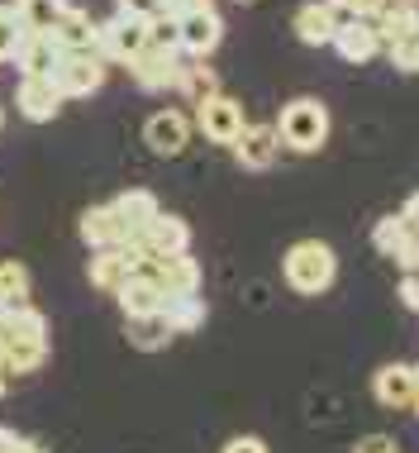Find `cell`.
<instances>
[{
	"label": "cell",
	"instance_id": "cell-1",
	"mask_svg": "<svg viewBox=\"0 0 419 453\" xmlns=\"http://www.w3.org/2000/svg\"><path fill=\"white\" fill-rule=\"evenodd\" d=\"M281 277H286V287L301 291V296H324L339 277V258L324 239H301V243H291L286 258H281Z\"/></svg>",
	"mask_w": 419,
	"mask_h": 453
},
{
	"label": "cell",
	"instance_id": "cell-2",
	"mask_svg": "<svg viewBox=\"0 0 419 453\" xmlns=\"http://www.w3.org/2000/svg\"><path fill=\"white\" fill-rule=\"evenodd\" d=\"M272 129H277L281 149L319 153V149H324V139H329V110H324V101H315V96H295V101L281 105V115H277Z\"/></svg>",
	"mask_w": 419,
	"mask_h": 453
},
{
	"label": "cell",
	"instance_id": "cell-3",
	"mask_svg": "<svg viewBox=\"0 0 419 453\" xmlns=\"http://www.w3.org/2000/svg\"><path fill=\"white\" fill-rule=\"evenodd\" d=\"M129 253H133V258H177V253H191V229H187V219L157 211L153 225L133 234Z\"/></svg>",
	"mask_w": 419,
	"mask_h": 453
},
{
	"label": "cell",
	"instance_id": "cell-4",
	"mask_svg": "<svg viewBox=\"0 0 419 453\" xmlns=\"http://www.w3.org/2000/svg\"><path fill=\"white\" fill-rule=\"evenodd\" d=\"M187 63L191 58L181 53V48H143L129 63V72H133V81H139V91H177V77Z\"/></svg>",
	"mask_w": 419,
	"mask_h": 453
},
{
	"label": "cell",
	"instance_id": "cell-5",
	"mask_svg": "<svg viewBox=\"0 0 419 453\" xmlns=\"http://www.w3.org/2000/svg\"><path fill=\"white\" fill-rule=\"evenodd\" d=\"M243 125H248V119H243V105L225 91L195 105V129H201L210 143H219V149H229V143L243 134Z\"/></svg>",
	"mask_w": 419,
	"mask_h": 453
},
{
	"label": "cell",
	"instance_id": "cell-6",
	"mask_svg": "<svg viewBox=\"0 0 419 453\" xmlns=\"http://www.w3.org/2000/svg\"><path fill=\"white\" fill-rule=\"evenodd\" d=\"M143 48H148V19L115 15V19L101 24V58H105V67H110V63L129 67L133 58L143 53Z\"/></svg>",
	"mask_w": 419,
	"mask_h": 453
},
{
	"label": "cell",
	"instance_id": "cell-7",
	"mask_svg": "<svg viewBox=\"0 0 419 453\" xmlns=\"http://www.w3.org/2000/svg\"><path fill=\"white\" fill-rule=\"evenodd\" d=\"M177 24H181V53L187 58H210L219 48V39H225V19H219L215 5H195Z\"/></svg>",
	"mask_w": 419,
	"mask_h": 453
},
{
	"label": "cell",
	"instance_id": "cell-8",
	"mask_svg": "<svg viewBox=\"0 0 419 453\" xmlns=\"http://www.w3.org/2000/svg\"><path fill=\"white\" fill-rule=\"evenodd\" d=\"M53 87L63 91V101H81V96H95L105 87V63L101 58H77L63 53V63L53 72Z\"/></svg>",
	"mask_w": 419,
	"mask_h": 453
},
{
	"label": "cell",
	"instance_id": "cell-9",
	"mask_svg": "<svg viewBox=\"0 0 419 453\" xmlns=\"http://www.w3.org/2000/svg\"><path fill=\"white\" fill-rule=\"evenodd\" d=\"M143 143H148L157 157L187 153V143H191V119H187V110H157V115H148Z\"/></svg>",
	"mask_w": 419,
	"mask_h": 453
},
{
	"label": "cell",
	"instance_id": "cell-10",
	"mask_svg": "<svg viewBox=\"0 0 419 453\" xmlns=\"http://www.w3.org/2000/svg\"><path fill=\"white\" fill-rule=\"evenodd\" d=\"M10 63L19 67V77H43L53 81L57 63H63V48H57L53 34H24L15 43V53H10Z\"/></svg>",
	"mask_w": 419,
	"mask_h": 453
},
{
	"label": "cell",
	"instance_id": "cell-11",
	"mask_svg": "<svg viewBox=\"0 0 419 453\" xmlns=\"http://www.w3.org/2000/svg\"><path fill=\"white\" fill-rule=\"evenodd\" d=\"M229 149H233V163H239V167H248V173H267V167L277 163V153H281V139H277L272 125H243V134L229 143Z\"/></svg>",
	"mask_w": 419,
	"mask_h": 453
},
{
	"label": "cell",
	"instance_id": "cell-12",
	"mask_svg": "<svg viewBox=\"0 0 419 453\" xmlns=\"http://www.w3.org/2000/svg\"><path fill=\"white\" fill-rule=\"evenodd\" d=\"M81 239L91 253H105V249H129V229L125 219H119L110 205H91V211H81Z\"/></svg>",
	"mask_w": 419,
	"mask_h": 453
},
{
	"label": "cell",
	"instance_id": "cell-13",
	"mask_svg": "<svg viewBox=\"0 0 419 453\" xmlns=\"http://www.w3.org/2000/svg\"><path fill=\"white\" fill-rule=\"evenodd\" d=\"M53 39L63 53H77V58H101V24H95L86 10H67L63 19H57ZM105 63V58H101Z\"/></svg>",
	"mask_w": 419,
	"mask_h": 453
},
{
	"label": "cell",
	"instance_id": "cell-14",
	"mask_svg": "<svg viewBox=\"0 0 419 453\" xmlns=\"http://www.w3.org/2000/svg\"><path fill=\"white\" fill-rule=\"evenodd\" d=\"M334 53L343 58V63H372V58H381V34H377V24L372 19H348V24H339L334 29Z\"/></svg>",
	"mask_w": 419,
	"mask_h": 453
},
{
	"label": "cell",
	"instance_id": "cell-15",
	"mask_svg": "<svg viewBox=\"0 0 419 453\" xmlns=\"http://www.w3.org/2000/svg\"><path fill=\"white\" fill-rule=\"evenodd\" d=\"M415 363H386L372 372V396L381 401L386 411H410V396H415Z\"/></svg>",
	"mask_w": 419,
	"mask_h": 453
},
{
	"label": "cell",
	"instance_id": "cell-16",
	"mask_svg": "<svg viewBox=\"0 0 419 453\" xmlns=\"http://www.w3.org/2000/svg\"><path fill=\"white\" fill-rule=\"evenodd\" d=\"M15 105H19L24 119H34V125H48V119H57V110H63V91H57L53 81H43V77H19Z\"/></svg>",
	"mask_w": 419,
	"mask_h": 453
},
{
	"label": "cell",
	"instance_id": "cell-17",
	"mask_svg": "<svg viewBox=\"0 0 419 453\" xmlns=\"http://www.w3.org/2000/svg\"><path fill=\"white\" fill-rule=\"evenodd\" d=\"M125 339L143 353H157L177 339V329H171L167 311H148V315H125Z\"/></svg>",
	"mask_w": 419,
	"mask_h": 453
},
{
	"label": "cell",
	"instance_id": "cell-18",
	"mask_svg": "<svg viewBox=\"0 0 419 453\" xmlns=\"http://www.w3.org/2000/svg\"><path fill=\"white\" fill-rule=\"evenodd\" d=\"M291 29H295V39H301V43L324 48V43H334L339 19H334V10H329V0H310V5H301V10H295Z\"/></svg>",
	"mask_w": 419,
	"mask_h": 453
},
{
	"label": "cell",
	"instance_id": "cell-19",
	"mask_svg": "<svg viewBox=\"0 0 419 453\" xmlns=\"http://www.w3.org/2000/svg\"><path fill=\"white\" fill-rule=\"evenodd\" d=\"M110 211H115L119 219H125V229H129V243H133V234L153 225L163 205H157V196H153V191H143V187H129V191H119L115 201H110Z\"/></svg>",
	"mask_w": 419,
	"mask_h": 453
},
{
	"label": "cell",
	"instance_id": "cell-20",
	"mask_svg": "<svg viewBox=\"0 0 419 453\" xmlns=\"http://www.w3.org/2000/svg\"><path fill=\"white\" fill-rule=\"evenodd\" d=\"M0 363H5V372H39L48 363V339H34V334H5V344H0Z\"/></svg>",
	"mask_w": 419,
	"mask_h": 453
},
{
	"label": "cell",
	"instance_id": "cell-21",
	"mask_svg": "<svg viewBox=\"0 0 419 453\" xmlns=\"http://www.w3.org/2000/svg\"><path fill=\"white\" fill-rule=\"evenodd\" d=\"M129 267H133V253H129V249H105V253H95V258H91V287L115 296V291L129 281Z\"/></svg>",
	"mask_w": 419,
	"mask_h": 453
},
{
	"label": "cell",
	"instance_id": "cell-22",
	"mask_svg": "<svg viewBox=\"0 0 419 453\" xmlns=\"http://www.w3.org/2000/svg\"><path fill=\"white\" fill-rule=\"evenodd\" d=\"M10 5H15L24 34H53L57 19L72 10V0H10Z\"/></svg>",
	"mask_w": 419,
	"mask_h": 453
},
{
	"label": "cell",
	"instance_id": "cell-23",
	"mask_svg": "<svg viewBox=\"0 0 419 453\" xmlns=\"http://www.w3.org/2000/svg\"><path fill=\"white\" fill-rule=\"evenodd\" d=\"M115 301H119V311L125 315H148V311H167V296L153 287L148 277H139V273H129V281L115 291Z\"/></svg>",
	"mask_w": 419,
	"mask_h": 453
},
{
	"label": "cell",
	"instance_id": "cell-24",
	"mask_svg": "<svg viewBox=\"0 0 419 453\" xmlns=\"http://www.w3.org/2000/svg\"><path fill=\"white\" fill-rule=\"evenodd\" d=\"M177 91L187 96L191 105H201V101H210V96H219V77H215V67H210L205 58H191V63L181 67V77H177Z\"/></svg>",
	"mask_w": 419,
	"mask_h": 453
},
{
	"label": "cell",
	"instance_id": "cell-25",
	"mask_svg": "<svg viewBox=\"0 0 419 453\" xmlns=\"http://www.w3.org/2000/svg\"><path fill=\"white\" fill-rule=\"evenodd\" d=\"M0 305H29V267L19 258L0 263Z\"/></svg>",
	"mask_w": 419,
	"mask_h": 453
},
{
	"label": "cell",
	"instance_id": "cell-26",
	"mask_svg": "<svg viewBox=\"0 0 419 453\" xmlns=\"http://www.w3.org/2000/svg\"><path fill=\"white\" fill-rule=\"evenodd\" d=\"M405 239H410V225H405L400 215H381V219H377V229H372V243H377V253H386V258H396Z\"/></svg>",
	"mask_w": 419,
	"mask_h": 453
},
{
	"label": "cell",
	"instance_id": "cell-27",
	"mask_svg": "<svg viewBox=\"0 0 419 453\" xmlns=\"http://www.w3.org/2000/svg\"><path fill=\"white\" fill-rule=\"evenodd\" d=\"M205 315H210V311H205L201 296H181V301L167 305V320H171V329H177V334H191V329H201Z\"/></svg>",
	"mask_w": 419,
	"mask_h": 453
},
{
	"label": "cell",
	"instance_id": "cell-28",
	"mask_svg": "<svg viewBox=\"0 0 419 453\" xmlns=\"http://www.w3.org/2000/svg\"><path fill=\"white\" fill-rule=\"evenodd\" d=\"M148 48H181L177 15H153V19H148Z\"/></svg>",
	"mask_w": 419,
	"mask_h": 453
},
{
	"label": "cell",
	"instance_id": "cell-29",
	"mask_svg": "<svg viewBox=\"0 0 419 453\" xmlns=\"http://www.w3.org/2000/svg\"><path fill=\"white\" fill-rule=\"evenodd\" d=\"M19 39H24V24L15 15V5H0V63H10V53H15Z\"/></svg>",
	"mask_w": 419,
	"mask_h": 453
},
{
	"label": "cell",
	"instance_id": "cell-30",
	"mask_svg": "<svg viewBox=\"0 0 419 453\" xmlns=\"http://www.w3.org/2000/svg\"><path fill=\"white\" fill-rule=\"evenodd\" d=\"M119 15H133V19H153L163 15V0H115Z\"/></svg>",
	"mask_w": 419,
	"mask_h": 453
},
{
	"label": "cell",
	"instance_id": "cell-31",
	"mask_svg": "<svg viewBox=\"0 0 419 453\" xmlns=\"http://www.w3.org/2000/svg\"><path fill=\"white\" fill-rule=\"evenodd\" d=\"M353 453H400V444H396L391 434H362V439L353 444Z\"/></svg>",
	"mask_w": 419,
	"mask_h": 453
},
{
	"label": "cell",
	"instance_id": "cell-32",
	"mask_svg": "<svg viewBox=\"0 0 419 453\" xmlns=\"http://www.w3.org/2000/svg\"><path fill=\"white\" fill-rule=\"evenodd\" d=\"M396 296H400L405 311L419 315V273H405V277H400V291H396Z\"/></svg>",
	"mask_w": 419,
	"mask_h": 453
},
{
	"label": "cell",
	"instance_id": "cell-33",
	"mask_svg": "<svg viewBox=\"0 0 419 453\" xmlns=\"http://www.w3.org/2000/svg\"><path fill=\"white\" fill-rule=\"evenodd\" d=\"M219 453H267V444H263L257 434H233V439H229V444L219 449Z\"/></svg>",
	"mask_w": 419,
	"mask_h": 453
},
{
	"label": "cell",
	"instance_id": "cell-34",
	"mask_svg": "<svg viewBox=\"0 0 419 453\" xmlns=\"http://www.w3.org/2000/svg\"><path fill=\"white\" fill-rule=\"evenodd\" d=\"M400 219H405V225H410V234H419V191L410 196V201H405V211H400Z\"/></svg>",
	"mask_w": 419,
	"mask_h": 453
},
{
	"label": "cell",
	"instance_id": "cell-35",
	"mask_svg": "<svg viewBox=\"0 0 419 453\" xmlns=\"http://www.w3.org/2000/svg\"><path fill=\"white\" fill-rule=\"evenodd\" d=\"M24 444H29L24 434H15V430H0V453H19Z\"/></svg>",
	"mask_w": 419,
	"mask_h": 453
},
{
	"label": "cell",
	"instance_id": "cell-36",
	"mask_svg": "<svg viewBox=\"0 0 419 453\" xmlns=\"http://www.w3.org/2000/svg\"><path fill=\"white\" fill-rule=\"evenodd\" d=\"M195 5H205V0H163V15H187V10H195Z\"/></svg>",
	"mask_w": 419,
	"mask_h": 453
},
{
	"label": "cell",
	"instance_id": "cell-37",
	"mask_svg": "<svg viewBox=\"0 0 419 453\" xmlns=\"http://www.w3.org/2000/svg\"><path fill=\"white\" fill-rule=\"evenodd\" d=\"M5 387H10V372H5V363H0V396H5Z\"/></svg>",
	"mask_w": 419,
	"mask_h": 453
},
{
	"label": "cell",
	"instance_id": "cell-38",
	"mask_svg": "<svg viewBox=\"0 0 419 453\" xmlns=\"http://www.w3.org/2000/svg\"><path fill=\"white\" fill-rule=\"evenodd\" d=\"M410 72L419 77V39H415V58H410Z\"/></svg>",
	"mask_w": 419,
	"mask_h": 453
},
{
	"label": "cell",
	"instance_id": "cell-39",
	"mask_svg": "<svg viewBox=\"0 0 419 453\" xmlns=\"http://www.w3.org/2000/svg\"><path fill=\"white\" fill-rule=\"evenodd\" d=\"M0 344H5V305H0Z\"/></svg>",
	"mask_w": 419,
	"mask_h": 453
},
{
	"label": "cell",
	"instance_id": "cell-40",
	"mask_svg": "<svg viewBox=\"0 0 419 453\" xmlns=\"http://www.w3.org/2000/svg\"><path fill=\"white\" fill-rule=\"evenodd\" d=\"M410 411L419 415V387H415V396H410Z\"/></svg>",
	"mask_w": 419,
	"mask_h": 453
},
{
	"label": "cell",
	"instance_id": "cell-41",
	"mask_svg": "<svg viewBox=\"0 0 419 453\" xmlns=\"http://www.w3.org/2000/svg\"><path fill=\"white\" fill-rule=\"evenodd\" d=\"M19 453H43V449H39V444H24V449H19Z\"/></svg>",
	"mask_w": 419,
	"mask_h": 453
},
{
	"label": "cell",
	"instance_id": "cell-42",
	"mask_svg": "<svg viewBox=\"0 0 419 453\" xmlns=\"http://www.w3.org/2000/svg\"><path fill=\"white\" fill-rule=\"evenodd\" d=\"M415 382H419V363H415Z\"/></svg>",
	"mask_w": 419,
	"mask_h": 453
},
{
	"label": "cell",
	"instance_id": "cell-43",
	"mask_svg": "<svg viewBox=\"0 0 419 453\" xmlns=\"http://www.w3.org/2000/svg\"><path fill=\"white\" fill-rule=\"evenodd\" d=\"M239 5H253V0H239Z\"/></svg>",
	"mask_w": 419,
	"mask_h": 453
},
{
	"label": "cell",
	"instance_id": "cell-44",
	"mask_svg": "<svg viewBox=\"0 0 419 453\" xmlns=\"http://www.w3.org/2000/svg\"><path fill=\"white\" fill-rule=\"evenodd\" d=\"M0 125H5V115H0Z\"/></svg>",
	"mask_w": 419,
	"mask_h": 453
}]
</instances>
